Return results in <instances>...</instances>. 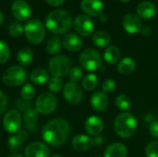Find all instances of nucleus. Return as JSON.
Instances as JSON below:
<instances>
[{
    "instance_id": "4",
    "label": "nucleus",
    "mask_w": 158,
    "mask_h": 157,
    "mask_svg": "<svg viewBox=\"0 0 158 157\" xmlns=\"http://www.w3.org/2000/svg\"><path fill=\"white\" fill-rule=\"evenodd\" d=\"M28 79L27 71L20 66H11L7 68L2 75L3 82L9 87L23 85Z\"/></svg>"
},
{
    "instance_id": "21",
    "label": "nucleus",
    "mask_w": 158,
    "mask_h": 157,
    "mask_svg": "<svg viewBox=\"0 0 158 157\" xmlns=\"http://www.w3.org/2000/svg\"><path fill=\"white\" fill-rule=\"evenodd\" d=\"M127 147L119 143L110 144L104 152V157H127Z\"/></svg>"
},
{
    "instance_id": "47",
    "label": "nucleus",
    "mask_w": 158,
    "mask_h": 157,
    "mask_svg": "<svg viewBox=\"0 0 158 157\" xmlns=\"http://www.w3.org/2000/svg\"><path fill=\"white\" fill-rule=\"evenodd\" d=\"M3 21H4V16H3V13H2V11L0 10V26L2 25Z\"/></svg>"
},
{
    "instance_id": "2",
    "label": "nucleus",
    "mask_w": 158,
    "mask_h": 157,
    "mask_svg": "<svg viewBox=\"0 0 158 157\" xmlns=\"http://www.w3.org/2000/svg\"><path fill=\"white\" fill-rule=\"evenodd\" d=\"M72 18L69 12L63 9L51 11L45 19V27L55 34H63L70 30Z\"/></svg>"
},
{
    "instance_id": "46",
    "label": "nucleus",
    "mask_w": 158,
    "mask_h": 157,
    "mask_svg": "<svg viewBox=\"0 0 158 157\" xmlns=\"http://www.w3.org/2000/svg\"><path fill=\"white\" fill-rule=\"evenodd\" d=\"M97 137V136H96ZM94 143H96V144H102L103 143V138H101V137H97V138H95V139H94Z\"/></svg>"
},
{
    "instance_id": "44",
    "label": "nucleus",
    "mask_w": 158,
    "mask_h": 157,
    "mask_svg": "<svg viewBox=\"0 0 158 157\" xmlns=\"http://www.w3.org/2000/svg\"><path fill=\"white\" fill-rule=\"evenodd\" d=\"M142 33L143 34V35H145V36H149V35H151L152 34V29L151 28H149V27H143V29H142Z\"/></svg>"
},
{
    "instance_id": "5",
    "label": "nucleus",
    "mask_w": 158,
    "mask_h": 157,
    "mask_svg": "<svg viewBox=\"0 0 158 157\" xmlns=\"http://www.w3.org/2000/svg\"><path fill=\"white\" fill-rule=\"evenodd\" d=\"M24 34L31 43H41L45 37V29L44 23L37 19L29 20L24 26Z\"/></svg>"
},
{
    "instance_id": "28",
    "label": "nucleus",
    "mask_w": 158,
    "mask_h": 157,
    "mask_svg": "<svg viewBox=\"0 0 158 157\" xmlns=\"http://www.w3.org/2000/svg\"><path fill=\"white\" fill-rule=\"evenodd\" d=\"M62 42L57 36H52L46 44V51L50 55H56L61 50Z\"/></svg>"
},
{
    "instance_id": "30",
    "label": "nucleus",
    "mask_w": 158,
    "mask_h": 157,
    "mask_svg": "<svg viewBox=\"0 0 158 157\" xmlns=\"http://www.w3.org/2000/svg\"><path fill=\"white\" fill-rule=\"evenodd\" d=\"M38 111L35 108H29L25 112H23L22 119L27 125H35L38 119Z\"/></svg>"
},
{
    "instance_id": "26",
    "label": "nucleus",
    "mask_w": 158,
    "mask_h": 157,
    "mask_svg": "<svg viewBox=\"0 0 158 157\" xmlns=\"http://www.w3.org/2000/svg\"><path fill=\"white\" fill-rule=\"evenodd\" d=\"M93 42L97 47H106L110 43V36L106 31H99L93 35Z\"/></svg>"
},
{
    "instance_id": "12",
    "label": "nucleus",
    "mask_w": 158,
    "mask_h": 157,
    "mask_svg": "<svg viewBox=\"0 0 158 157\" xmlns=\"http://www.w3.org/2000/svg\"><path fill=\"white\" fill-rule=\"evenodd\" d=\"M11 12L17 19L25 21L29 19L31 15V7L26 1L17 0L14 1L11 6Z\"/></svg>"
},
{
    "instance_id": "22",
    "label": "nucleus",
    "mask_w": 158,
    "mask_h": 157,
    "mask_svg": "<svg viewBox=\"0 0 158 157\" xmlns=\"http://www.w3.org/2000/svg\"><path fill=\"white\" fill-rule=\"evenodd\" d=\"M49 79H50L49 73L44 68L33 69L30 74L31 81L36 85H43V84L48 82Z\"/></svg>"
},
{
    "instance_id": "51",
    "label": "nucleus",
    "mask_w": 158,
    "mask_h": 157,
    "mask_svg": "<svg viewBox=\"0 0 158 157\" xmlns=\"http://www.w3.org/2000/svg\"><path fill=\"white\" fill-rule=\"evenodd\" d=\"M119 1H121V2H123V3H126V2H129L130 0H119Z\"/></svg>"
},
{
    "instance_id": "45",
    "label": "nucleus",
    "mask_w": 158,
    "mask_h": 157,
    "mask_svg": "<svg viewBox=\"0 0 158 157\" xmlns=\"http://www.w3.org/2000/svg\"><path fill=\"white\" fill-rule=\"evenodd\" d=\"M25 128L27 130H31V131H34L35 130H37V126L36 125H27V124H25Z\"/></svg>"
},
{
    "instance_id": "10",
    "label": "nucleus",
    "mask_w": 158,
    "mask_h": 157,
    "mask_svg": "<svg viewBox=\"0 0 158 157\" xmlns=\"http://www.w3.org/2000/svg\"><path fill=\"white\" fill-rule=\"evenodd\" d=\"M63 96L71 105H78L83 98L81 88L75 82H68L63 87Z\"/></svg>"
},
{
    "instance_id": "53",
    "label": "nucleus",
    "mask_w": 158,
    "mask_h": 157,
    "mask_svg": "<svg viewBox=\"0 0 158 157\" xmlns=\"http://www.w3.org/2000/svg\"><path fill=\"white\" fill-rule=\"evenodd\" d=\"M157 1H158V0H157Z\"/></svg>"
},
{
    "instance_id": "8",
    "label": "nucleus",
    "mask_w": 158,
    "mask_h": 157,
    "mask_svg": "<svg viewBox=\"0 0 158 157\" xmlns=\"http://www.w3.org/2000/svg\"><path fill=\"white\" fill-rule=\"evenodd\" d=\"M56 106L57 99L52 93H41L35 102V109L42 115L52 114L56 109Z\"/></svg>"
},
{
    "instance_id": "20",
    "label": "nucleus",
    "mask_w": 158,
    "mask_h": 157,
    "mask_svg": "<svg viewBox=\"0 0 158 157\" xmlns=\"http://www.w3.org/2000/svg\"><path fill=\"white\" fill-rule=\"evenodd\" d=\"M108 98L106 96V93L103 92H96L94 93L90 99V104L93 109L95 111H104L108 106Z\"/></svg>"
},
{
    "instance_id": "42",
    "label": "nucleus",
    "mask_w": 158,
    "mask_h": 157,
    "mask_svg": "<svg viewBox=\"0 0 158 157\" xmlns=\"http://www.w3.org/2000/svg\"><path fill=\"white\" fill-rule=\"evenodd\" d=\"M17 136H18L23 143H25V142L28 140V138H29V134H28V132H27L25 130H19L17 132Z\"/></svg>"
},
{
    "instance_id": "3",
    "label": "nucleus",
    "mask_w": 158,
    "mask_h": 157,
    "mask_svg": "<svg viewBox=\"0 0 158 157\" xmlns=\"http://www.w3.org/2000/svg\"><path fill=\"white\" fill-rule=\"evenodd\" d=\"M138 122L136 118L129 113L124 112L118 115L114 122V129L118 137L128 139L132 137L137 130Z\"/></svg>"
},
{
    "instance_id": "41",
    "label": "nucleus",
    "mask_w": 158,
    "mask_h": 157,
    "mask_svg": "<svg viewBox=\"0 0 158 157\" xmlns=\"http://www.w3.org/2000/svg\"><path fill=\"white\" fill-rule=\"evenodd\" d=\"M149 132L154 138H158V120H155L150 124Z\"/></svg>"
},
{
    "instance_id": "31",
    "label": "nucleus",
    "mask_w": 158,
    "mask_h": 157,
    "mask_svg": "<svg viewBox=\"0 0 158 157\" xmlns=\"http://www.w3.org/2000/svg\"><path fill=\"white\" fill-rule=\"evenodd\" d=\"M20 94H21V98L27 100V101H31L35 97L36 94V90L33 87L32 84L31 83H25L20 91Z\"/></svg>"
},
{
    "instance_id": "24",
    "label": "nucleus",
    "mask_w": 158,
    "mask_h": 157,
    "mask_svg": "<svg viewBox=\"0 0 158 157\" xmlns=\"http://www.w3.org/2000/svg\"><path fill=\"white\" fill-rule=\"evenodd\" d=\"M136 62L131 57H124L118 64V71L122 75H129L135 70Z\"/></svg>"
},
{
    "instance_id": "48",
    "label": "nucleus",
    "mask_w": 158,
    "mask_h": 157,
    "mask_svg": "<svg viewBox=\"0 0 158 157\" xmlns=\"http://www.w3.org/2000/svg\"><path fill=\"white\" fill-rule=\"evenodd\" d=\"M7 157H24V156H22L21 155H19V154H12V155H8Z\"/></svg>"
},
{
    "instance_id": "29",
    "label": "nucleus",
    "mask_w": 158,
    "mask_h": 157,
    "mask_svg": "<svg viewBox=\"0 0 158 157\" xmlns=\"http://www.w3.org/2000/svg\"><path fill=\"white\" fill-rule=\"evenodd\" d=\"M116 106L122 111H127L131 108V101L130 97L126 94H119L116 97L115 100Z\"/></svg>"
},
{
    "instance_id": "37",
    "label": "nucleus",
    "mask_w": 158,
    "mask_h": 157,
    "mask_svg": "<svg viewBox=\"0 0 158 157\" xmlns=\"http://www.w3.org/2000/svg\"><path fill=\"white\" fill-rule=\"evenodd\" d=\"M145 154L147 157H158V142L154 141L148 143L145 148Z\"/></svg>"
},
{
    "instance_id": "23",
    "label": "nucleus",
    "mask_w": 158,
    "mask_h": 157,
    "mask_svg": "<svg viewBox=\"0 0 158 157\" xmlns=\"http://www.w3.org/2000/svg\"><path fill=\"white\" fill-rule=\"evenodd\" d=\"M33 52L28 47H23L19 50L17 54V61L20 67H27L31 65L33 61Z\"/></svg>"
},
{
    "instance_id": "25",
    "label": "nucleus",
    "mask_w": 158,
    "mask_h": 157,
    "mask_svg": "<svg viewBox=\"0 0 158 157\" xmlns=\"http://www.w3.org/2000/svg\"><path fill=\"white\" fill-rule=\"evenodd\" d=\"M120 58V51L118 46L116 45H109L104 52V59L105 61L109 64L113 65L116 64Z\"/></svg>"
},
{
    "instance_id": "7",
    "label": "nucleus",
    "mask_w": 158,
    "mask_h": 157,
    "mask_svg": "<svg viewBox=\"0 0 158 157\" xmlns=\"http://www.w3.org/2000/svg\"><path fill=\"white\" fill-rule=\"evenodd\" d=\"M101 56L98 51L88 48L84 50L79 58V63L82 68L87 71H94L101 67Z\"/></svg>"
},
{
    "instance_id": "14",
    "label": "nucleus",
    "mask_w": 158,
    "mask_h": 157,
    "mask_svg": "<svg viewBox=\"0 0 158 157\" xmlns=\"http://www.w3.org/2000/svg\"><path fill=\"white\" fill-rule=\"evenodd\" d=\"M81 9L92 17L101 16L104 11V4L101 0H82Z\"/></svg>"
},
{
    "instance_id": "49",
    "label": "nucleus",
    "mask_w": 158,
    "mask_h": 157,
    "mask_svg": "<svg viewBox=\"0 0 158 157\" xmlns=\"http://www.w3.org/2000/svg\"><path fill=\"white\" fill-rule=\"evenodd\" d=\"M100 19H101L102 21H106L107 20V17H106V16H100Z\"/></svg>"
},
{
    "instance_id": "50",
    "label": "nucleus",
    "mask_w": 158,
    "mask_h": 157,
    "mask_svg": "<svg viewBox=\"0 0 158 157\" xmlns=\"http://www.w3.org/2000/svg\"><path fill=\"white\" fill-rule=\"evenodd\" d=\"M50 157H63V156H61V155H52V156H50Z\"/></svg>"
},
{
    "instance_id": "52",
    "label": "nucleus",
    "mask_w": 158,
    "mask_h": 157,
    "mask_svg": "<svg viewBox=\"0 0 158 157\" xmlns=\"http://www.w3.org/2000/svg\"><path fill=\"white\" fill-rule=\"evenodd\" d=\"M14 1H17V0H14Z\"/></svg>"
},
{
    "instance_id": "1",
    "label": "nucleus",
    "mask_w": 158,
    "mask_h": 157,
    "mask_svg": "<svg viewBox=\"0 0 158 157\" xmlns=\"http://www.w3.org/2000/svg\"><path fill=\"white\" fill-rule=\"evenodd\" d=\"M70 134V125L64 118H54L48 121L43 128L42 137L44 141L52 146L64 144Z\"/></svg>"
},
{
    "instance_id": "34",
    "label": "nucleus",
    "mask_w": 158,
    "mask_h": 157,
    "mask_svg": "<svg viewBox=\"0 0 158 157\" xmlns=\"http://www.w3.org/2000/svg\"><path fill=\"white\" fill-rule=\"evenodd\" d=\"M10 56V49L8 44L0 40V64H4L6 63Z\"/></svg>"
},
{
    "instance_id": "38",
    "label": "nucleus",
    "mask_w": 158,
    "mask_h": 157,
    "mask_svg": "<svg viewBox=\"0 0 158 157\" xmlns=\"http://www.w3.org/2000/svg\"><path fill=\"white\" fill-rule=\"evenodd\" d=\"M116 81L113 79H106L102 83V90L105 93H111L116 89Z\"/></svg>"
},
{
    "instance_id": "18",
    "label": "nucleus",
    "mask_w": 158,
    "mask_h": 157,
    "mask_svg": "<svg viewBox=\"0 0 158 157\" xmlns=\"http://www.w3.org/2000/svg\"><path fill=\"white\" fill-rule=\"evenodd\" d=\"M136 12L140 18L143 19H150L156 14V6L150 1H143L138 5Z\"/></svg>"
},
{
    "instance_id": "13",
    "label": "nucleus",
    "mask_w": 158,
    "mask_h": 157,
    "mask_svg": "<svg viewBox=\"0 0 158 157\" xmlns=\"http://www.w3.org/2000/svg\"><path fill=\"white\" fill-rule=\"evenodd\" d=\"M26 157H49L50 150L44 143H31L26 146L24 150Z\"/></svg>"
},
{
    "instance_id": "15",
    "label": "nucleus",
    "mask_w": 158,
    "mask_h": 157,
    "mask_svg": "<svg viewBox=\"0 0 158 157\" xmlns=\"http://www.w3.org/2000/svg\"><path fill=\"white\" fill-rule=\"evenodd\" d=\"M125 31L130 34H136L143 29V24L139 17L134 14H128L124 17L122 21Z\"/></svg>"
},
{
    "instance_id": "39",
    "label": "nucleus",
    "mask_w": 158,
    "mask_h": 157,
    "mask_svg": "<svg viewBox=\"0 0 158 157\" xmlns=\"http://www.w3.org/2000/svg\"><path fill=\"white\" fill-rule=\"evenodd\" d=\"M16 105H17V108H18V111H22V112H25L26 110H28L29 108H31V103L30 101H27L23 98H20V99H18L16 101Z\"/></svg>"
},
{
    "instance_id": "6",
    "label": "nucleus",
    "mask_w": 158,
    "mask_h": 157,
    "mask_svg": "<svg viewBox=\"0 0 158 157\" xmlns=\"http://www.w3.org/2000/svg\"><path fill=\"white\" fill-rule=\"evenodd\" d=\"M72 68V62L69 57L59 55L54 56L48 64V68L53 77L62 78L69 75Z\"/></svg>"
},
{
    "instance_id": "43",
    "label": "nucleus",
    "mask_w": 158,
    "mask_h": 157,
    "mask_svg": "<svg viewBox=\"0 0 158 157\" xmlns=\"http://www.w3.org/2000/svg\"><path fill=\"white\" fill-rule=\"evenodd\" d=\"M45 1L48 5L52 6H59L64 3L65 0H45Z\"/></svg>"
},
{
    "instance_id": "16",
    "label": "nucleus",
    "mask_w": 158,
    "mask_h": 157,
    "mask_svg": "<svg viewBox=\"0 0 158 157\" xmlns=\"http://www.w3.org/2000/svg\"><path fill=\"white\" fill-rule=\"evenodd\" d=\"M86 131L92 136H99L104 130V123L97 116L89 117L84 124Z\"/></svg>"
},
{
    "instance_id": "11",
    "label": "nucleus",
    "mask_w": 158,
    "mask_h": 157,
    "mask_svg": "<svg viewBox=\"0 0 158 157\" xmlns=\"http://www.w3.org/2000/svg\"><path fill=\"white\" fill-rule=\"evenodd\" d=\"M75 31L81 36L87 37L94 31V23L90 17L86 15H79L73 22Z\"/></svg>"
},
{
    "instance_id": "32",
    "label": "nucleus",
    "mask_w": 158,
    "mask_h": 157,
    "mask_svg": "<svg viewBox=\"0 0 158 157\" xmlns=\"http://www.w3.org/2000/svg\"><path fill=\"white\" fill-rule=\"evenodd\" d=\"M23 142L16 135H12L9 137L8 142H7V145L8 148L11 152H13L14 154H16L17 152L20 151L23 147Z\"/></svg>"
},
{
    "instance_id": "19",
    "label": "nucleus",
    "mask_w": 158,
    "mask_h": 157,
    "mask_svg": "<svg viewBox=\"0 0 158 157\" xmlns=\"http://www.w3.org/2000/svg\"><path fill=\"white\" fill-rule=\"evenodd\" d=\"M62 44L69 52H78L82 46V41L77 34L70 32L63 37Z\"/></svg>"
},
{
    "instance_id": "36",
    "label": "nucleus",
    "mask_w": 158,
    "mask_h": 157,
    "mask_svg": "<svg viewBox=\"0 0 158 157\" xmlns=\"http://www.w3.org/2000/svg\"><path fill=\"white\" fill-rule=\"evenodd\" d=\"M8 32L11 36L13 37H19L23 34L24 32V27L18 22L12 23L9 28H8Z\"/></svg>"
},
{
    "instance_id": "27",
    "label": "nucleus",
    "mask_w": 158,
    "mask_h": 157,
    "mask_svg": "<svg viewBox=\"0 0 158 157\" xmlns=\"http://www.w3.org/2000/svg\"><path fill=\"white\" fill-rule=\"evenodd\" d=\"M98 82H99V79L98 77L94 74V73H90L88 75H86L83 79H82V82H81V85H82V88L85 90V91H93L94 90L97 85H98Z\"/></svg>"
},
{
    "instance_id": "35",
    "label": "nucleus",
    "mask_w": 158,
    "mask_h": 157,
    "mask_svg": "<svg viewBox=\"0 0 158 157\" xmlns=\"http://www.w3.org/2000/svg\"><path fill=\"white\" fill-rule=\"evenodd\" d=\"M82 69L80 67H72L69 73V77L71 82H79L81 79H82Z\"/></svg>"
},
{
    "instance_id": "40",
    "label": "nucleus",
    "mask_w": 158,
    "mask_h": 157,
    "mask_svg": "<svg viewBox=\"0 0 158 157\" xmlns=\"http://www.w3.org/2000/svg\"><path fill=\"white\" fill-rule=\"evenodd\" d=\"M7 106V97L6 94L0 91V116L6 111Z\"/></svg>"
},
{
    "instance_id": "17",
    "label": "nucleus",
    "mask_w": 158,
    "mask_h": 157,
    "mask_svg": "<svg viewBox=\"0 0 158 157\" xmlns=\"http://www.w3.org/2000/svg\"><path fill=\"white\" fill-rule=\"evenodd\" d=\"M72 147L79 152H85L88 151L89 149H91L94 143V139L87 136V135H83V134H79L76 135L71 142Z\"/></svg>"
},
{
    "instance_id": "33",
    "label": "nucleus",
    "mask_w": 158,
    "mask_h": 157,
    "mask_svg": "<svg viewBox=\"0 0 158 157\" xmlns=\"http://www.w3.org/2000/svg\"><path fill=\"white\" fill-rule=\"evenodd\" d=\"M47 86L48 89L51 93H59L61 90H63V81L60 78L57 77H52L49 79L48 82H47Z\"/></svg>"
},
{
    "instance_id": "9",
    "label": "nucleus",
    "mask_w": 158,
    "mask_h": 157,
    "mask_svg": "<svg viewBox=\"0 0 158 157\" xmlns=\"http://www.w3.org/2000/svg\"><path fill=\"white\" fill-rule=\"evenodd\" d=\"M21 126V115L17 109L7 111L3 118V127L8 133H17Z\"/></svg>"
}]
</instances>
